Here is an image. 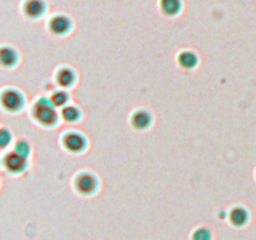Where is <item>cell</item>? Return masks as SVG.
I'll return each instance as SVG.
<instances>
[{
    "mask_svg": "<svg viewBox=\"0 0 256 240\" xmlns=\"http://www.w3.org/2000/svg\"><path fill=\"white\" fill-rule=\"evenodd\" d=\"M34 118L42 125H52L56 122V112L50 100L40 99L36 104L34 105Z\"/></svg>",
    "mask_w": 256,
    "mask_h": 240,
    "instance_id": "cell-1",
    "label": "cell"
},
{
    "mask_svg": "<svg viewBox=\"0 0 256 240\" xmlns=\"http://www.w3.org/2000/svg\"><path fill=\"white\" fill-rule=\"evenodd\" d=\"M2 102L8 110H16L22 106V95L15 90H5L2 95Z\"/></svg>",
    "mask_w": 256,
    "mask_h": 240,
    "instance_id": "cell-2",
    "label": "cell"
},
{
    "mask_svg": "<svg viewBox=\"0 0 256 240\" xmlns=\"http://www.w3.org/2000/svg\"><path fill=\"white\" fill-rule=\"evenodd\" d=\"M76 188L82 194H90L96 188V180L90 174H82L76 179Z\"/></svg>",
    "mask_w": 256,
    "mask_h": 240,
    "instance_id": "cell-3",
    "label": "cell"
},
{
    "mask_svg": "<svg viewBox=\"0 0 256 240\" xmlns=\"http://www.w3.org/2000/svg\"><path fill=\"white\" fill-rule=\"evenodd\" d=\"M4 165L10 172H22L25 168V158L14 152L5 156Z\"/></svg>",
    "mask_w": 256,
    "mask_h": 240,
    "instance_id": "cell-4",
    "label": "cell"
},
{
    "mask_svg": "<svg viewBox=\"0 0 256 240\" xmlns=\"http://www.w3.org/2000/svg\"><path fill=\"white\" fill-rule=\"evenodd\" d=\"M64 145L70 152H80L84 149L85 140L82 135L76 134V132H70L64 138Z\"/></svg>",
    "mask_w": 256,
    "mask_h": 240,
    "instance_id": "cell-5",
    "label": "cell"
},
{
    "mask_svg": "<svg viewBox=\"0 0 256 240\" xmlns=\"http://www.w3.org/2000/svg\"><path fill=\"white\" fill-rule=\"evenodd\" d=\"M70 26V22L68 18L62 16V15H58L54 16L50 22V29L55 34H62V32H66Z\"/></svg>",
    "mask_w": 256,
    "mask_h": 240,
    "instance_id": "cell-6",
    "label": "cell"
},
{
    "mask_svg": "<svg viewBox=\"0 0 256 240\" xmlns=\"http://www.w3.org/2000/svg\"><path fill=\"white\" fill-rule=\"evenodd\" d=\"M24 10L28 16L36 18L44 12V4L42 0H28L24 5Z\"/></svg>",
    "mask_w": 256,
    "mask_h": 240,
    "instance_id": "cell-7",
    "label": "cell"
},
{
    "mask_svg": "<svg viewBox=\"0 0 256 240\" xmlns=\"http://www.w3.org/2000/svg\"><path fill=\"white\" fill-rule=\"evenodd\" d=\"M150 122V115L145 112H136L134 115H132V122L136 129H145V128L149 126Z\"/></svg>",
    "mask_w": 256,
    "mask_h": 240,
    "instance_id": "cell-8",
    "label": "cell"
},
{
    "mask_svg": "<svg viewBox=\"0 0 256 240\" xmlns=\"http://www.w3.org/2000/svg\"><path fill=\"white\" fill-rule=\"evenodd\" d=\"M230 220L234 225L240 226V225H244L248 220V212H245L242 208H235L232 209V212H230Z\"/></svg>",
    "mask_w": 256,
    "mask_h": 240,
    "instance_id": "cell-9",
    "label": "cell"
},
{
    "mask_svg": "<svg viewBox=\"0 0 256 240\" xmlns=\"http://www.w3.org/2000/svg\"><path fill=\"white\" fill-rule=\"evenodd\" d=\"M196 56H195L192 52H185L182 54H180L179 56V62L182 68H186V69H192L196 65Z\"/></svg>",
    "mask_w": 256,
    "mask_h": 240,
    "instance_id": "cell-10",
    "label": "cell"
},
{
    "mask_svg": "<svg viewBox=\"0 0 256 240\" xmlns=\"http://www.w3.org/2000/svg\"><path fill=\"white\" fill-rule=\"evenodd\" d=\"M72 82H74V74L69 69H62L58 72V82L62 86H69L72 84Z\"/></svg>",
    "mask_w": 256,
    "mask_h": 240,
    "instance_id": "cell-11",
    "label": "cell"
},
{
    "mask_svg": "<svg viewBox=\"0 0 256 240\" xmlns=\"http://www.w3.org/2000/svg\"><path fill=\"white\" fill-rule=\"evenodd\" d=\"M162 9L166 14H176L180 10V0H162Z\"/></svg>",
    "mask_w": 256,
    "mask_h": 240,
    "instance_id": "cell-12",
    "label": "cell"
},
{
    "mask_svg": "<svg viewBox=\"0 0 256 240\" xmlns=\"http://www.w3.org/2000/svg\"><path fill=\"white\" fill-rule=\"evenodd\" d=\"M0 58H2V62L5 65V66H10L15 62L16 60V55H15L14 50L12 49H4L2 50V54H0Z\"/></svg>",
    "mask_w": 256,
    "mask_h": 240,
    "instance_id": "cell-13",
    "label": "cell"
},
{
    "mask_svg": "<svg viewBox=\"0 0 256 240\" xmlns=\"http://www.w3.org/2000/svg\"><path fill=\"white\" fill-rule=\"evenodd\" d=\"M62 115L66 122H75L79 118V112L74 106H66L62 109Z\"/></svg>",
    "mask_w": 256,
    "mask_h": 240,
    "instance_id": "cell-14",
    "label": "cell"
},
{
    "mask_svg": "<svg viewBox=\"0 0 256 240\" xmlns=\"http://www.w3.org/2000/svg\"><path fill=\"white\" fill-rule=\"evenodd\" d=\"M66 100H68L66 94L62 92H54V94L52 95V98H50V102H52V104L54 105V106H62V105L66 102Z\"/></svg>",
    "mask_w": 256,
    "mask_h": 240,
    "instance_id": "cell-15",
    "label": "cell"
},
{
    "mask_svg": "<svg viewBox=\"0 0 256 240\" xmlns=\"http://www.w3.org/2000/svg\"><path fill=\"white\" fill-rule=\"evenodd\" d=\"M14 152H16V154L22 155V156L26 158V155L29 154V145H28L25 142H19L16 145H15Z\"/></svg>",
    "mask_w": 256,
    "mask_h": 240,
    "instance_id": "cell-16",
    "label": "cell"
},
{
    "mask_svg": "<svg viewBox=\"0 0 256 240\" xmlns=\"http://www.w3.org/2000/svg\"><path fill=\"white\" fill-rule=\"evenodd\" d=\"M192 240H210V234L206 229H199L192 235Z\"/></svg>",
    "mask_w": 256,
    "mask_h": 240,
    "instance_id": "cell-17",
    "label": "cell"
},
{
    "mask_svg": "<svg viewBox=\"0 0 256 240\" xmlns=\"http://www.w3.org/2000/svg\"><path fill=\"white\" fill-rule=\"evenodd\" d=\"M0 144H2V146L4 148L5 145L8 144V142H9L10 140V134H8L6 132V130H2V138H0Z\"/></svg>",
    "mask_w": 256,
    "mask_h": 240,
    "instance_id": "cell-18",
    "label": "cell"
}]
</instances>
